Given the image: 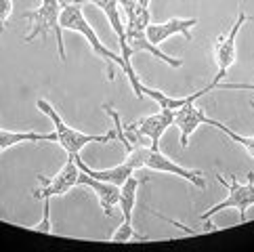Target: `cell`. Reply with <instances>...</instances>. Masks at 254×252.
<instances>
[{
    "label": "cell",
    "mask_w": 254,
    "mask_h": 252,
    "mask_svg": "<svg viewBox=\"0 0 254 252\" xmlns=\"http://www.w3.org/2000/svg\"><path fill=\"white\" fill-rule=\"evenodd\" d=\"M214 88H223V91H252L254 84H244V82H219Z\"/></svg>",
    "instance_id": "d6986e66"
},
{
    "label": "cell",
    "mask_w": 254,
    "mask_h": 252,
    "mask_svg": "<svg viewBox=\"0 0 254 252\" xmlns=\"http://www.w3.org/2000/svg\"><path fill=\"white\" fill-rule=\"evenodd\" d=\"M74 2H78V4L90 2V4H95L97 8H101V11H103V15L107 17V21H110V25H112L114 34L118 36V47H120V55H122V59H124L126 65H128V76H126V80H128V84H130V88H132L134 97L143 99V97H145V93H143V82H141L139 74L134 71L132 61H130L132 53H130V49H128V40H126V23H124V19H122L120 2H118V0H74Z\"/></svg>",
    "instance_id": "5b68a950"
},
{
    "label": "cell",
    "mask_w": 254,
    "mask_h": 252,
    "mask_svg": "<svg viewBox=\"0 0 254 252\" xmlns=\"http://www.w3.org/2000/svg\"><path fill=\"white\" fill-rule=\"evenodd\" d=\"M44 212H42V219L40 223L30 225L28 229L32 231H42V233H53V223H51V197H44Z\"/></svg>",
    "instance_id": "e0dca14e"
},
{
    "label": "cell",
    "mask_w": 254,
    "mask_h": 252,
    "mask_svg": "<svg viewBox=\"0 0 254 252\" xmlns=\"http://www.w3.org/2000/svg\"><path fill=\"white\" fill-rule=\"evenodd\" d=\"M78 177H80V168L76 164L74 156L67 154V160L63 168L55 177H44V175H38V181H40V187L34 189L32 195L36 200H44V197H57V195H65L67 191H71L76 185H78Z\"/></svg>",
    "instance_id": "ba28073f"
},
{
    "label": "cell",
    "mask_w": 254,
    "mask_h": 252,
    "mask_svg": "<svg viewBox=\"0 0 254 252\" xmlns=\"http://www.w3.org/2000/svg\"><path fill=\"white\" fill-rule=\"evenodd\" d=\"M216 179H219V183H223L227 187V197L223 202L210 206L206 212H202L199 214V219L210 221L216 212L233 208V210L240 212V223H246V212H248L250 206H254V173L252 170L248 173V181L246 183H240L235 175H229V181H227L223 175H216Z\"/></svg>",
    "instance_id": "8992f818"
},
{
    "label": "cell",
    "mask_w": 254,
    "mask_h": 252,
    "mask_svg": "<svg viewBox=\"0 0 254 252\" xmlns=\"http://www.w3.org/2000/svg\"><path fill=\"white\" fill-rule=\"evenodd\" d=\"M61 28L63 30H69V32H78L82 38H86L90 51L105 63V71H107V80L114 82L116 80V67H120L126 76H128V65L124 63L120 53H114L112 49H107L105 44L101 42V38L97 36L95 28L88 23L86 15H84V8L82 4L78 2H71V4H63V11H61Z\"/></svg>",
    "instance_id": "6da1fadb"
},
{
    "label": "cell",
    "mask_w": 254,
    "mask_h": 252,
    "mask_svg": "<svg viewBox=\"0 0 254 252\" xmlns=\"http://www.w3.org/2000/svg\"><path fill=\"white\" fill-rule=\"evenodd\" d=\"M110 240H112V242H145V240H149V236H145V233H139L137 229L132 227V223L122 221L120 227L114 231V236H112Z\"/></svg>",
    "instance_id": "2e32d148"
},
{
    "label": "cell",
    "mask_w": 254,
    "mask_h": 252,
    "mask_svg": "<svg viewBox=\"0 0 254 252\" xmlns=\"http://www.w3.org/2000/svg\"><path fill=\"white\" fill-rule=\"evenodd\" d=\"M137 2H139L141 6H145V8H149V2H151V0H137Z\"/></svg>",
    "instance_id": "ffe728a7"
},
{
    "label": "cell",
    "mask_w": 254,
    "mask_h": 252,
    "mask_svg": "<svg viewBox=\"0 0 254 252\" xmlns=\"http://www.w3.org/2000/svg\"><path fill=\"white\" fill-rule=\"evenodd\" d=\"M61 11H63V2L61 0H40V4L34 11H25L21 17L32 23L30 32L23 36V42L30 44L36 38H47L53 32L57 38V53L59 59L65 63V42H63V28H61Z\"/></svg>",
    "instance_id": "7a4b0ae2"
},
{
    "label": "cell",
    "mask_w": 254,
    "mask_h": 252,
    "mask_svg": "<svg viewBox=\"0 0 254 252\" xmlns=\"http://www.w3.org/2000/svg\"><path fill=\"white\" fill-rule=\"evenodd\" d=\"M13 15V0H0V36L4 34Z\"/></svg>",
    "instance_id": "ac0fdd59"
},
{
    "label": "cell",
    "mask_w": 254,
    "mask_h": 252,
    "mask_svg": "<svg viewBox=\"0 0 254 252\" xmlns=\"http://www.w3.org/2000/svg\"><path fill=\"white\" fill-rule=\"evenodd\" d=\"M126 160L132 162L137 170L149 168V170H156V173H166V175L181 177V179H185L187 183L195 185L197 189L206 187V179H204L202 170H191V168L181 166L175 160H170L168 156L162 154L160 149H151L149 145H141L137 149L128 151V154H126Z\"/></svg>",
    "instance_id": "277c9868"
},
{
    "label": "cell",
    "mask_w": 254,
    "mask_h": 252,
    "mask_svg": "<svg viewBox=\"0 0 254 252\" xmlns=\"http://www.w3.org/2000/svg\"><path fill=\"white\" fill-rule=\"evenodd\" d=\"M78 185L93 189L99 204H101L105 217H112L114 208L116 206H120V185H114V183L101 181V179H95V177L82 173V170H80V177H78Z\"/></svg>",
    "instance_id": "8fae6325"
},
{
    "label": "cell",
    "mask_w": 254,
    "mask_h": 252,
    "mask_svg": "<svg viewBox=\"0 0 254 252\" xmlns=\"http://www.w3.org/2000/svg\"><path fill=\"white\" fill-rule=\"evenodd\" d=\"M36 107L44 114V116H49L51 122H53V130L57 132V143L63 147V151L69 156H76L80 154L88 143H110V141H116V130L112 128L110 132H105V134H88V132H82V130H76V128H71V126L65 122L59 116V112L53 107L47 99H36Z\"/></svg>",
    "instance_id": "3957f363"
},
{
    "label": "cell",
    "mask_w": 254,
    "mask_h": 252,
    "mask_svg": "<svg viewBox=\"0 0 254 252\" xmlns=\"http://www.w3.org/2000/svg\"><path fill=\"white\" fill-rule=\"evenodd\" d=\"M246 21H250V15H246V11L240 8L238 17H235V21L231 23V28L214 40L216 76H214V80L210 82L212 91H214L216 84L223 82V78H227V71H229V67L235 63V59H238V36L242 32V25H246Z\"/></svg>",
    "instance_id": "52a82bcc"
},
{
    "label": "cell",
    "mask_w": 254,
    "mask_h": 252,
    "mask_svg": "<svg viewBox=\"0 0 254 252\" xmlns=\"http://www.w3.org/2000/svg\"><path fill=\"white\" fill-rule=\"evenodd\" d=\"M195 25H197L195 17H189V19H185V17H172V19H168L164 23H151L149 21L145 34H147L149 42L156 44V47L164 44L168 38H172V36H183L187 42H191V30Z\"/></svg>",
    "instance_id": "9c48e42d"
},
{
    "label": "cell",
    "mask_w": 254,
    "mask_h": 252,
    "mask_svg": "<svg viewBox=\"0 0 254 252\" xmlns=\"http://www.w3.org/2000/svg\"><path fill=\"white\" fill-rule=\"evenodd\" d=\"M195 101H197V99L185 103L181 110L175 112V124H172V126H177L179 132H181V147H183V149L189 147V139H191V134L202 124H206V120H208L206 112L199 105H195Z\"/></svg>",
    "instance_id": "30bf717a"
},
{
    "label": "cell",
    "mask_w": 254,
    "mask_h": 252,
    "mask_svg": "<svg viewBox=\"0 0 254 252\" xmlns=\"http://www.w3.org/2000/svg\"><path fill=\"white\" fill-rule=\"evenodd\" d=\"M143 183H149V177L141 179L134 173L120 185V208H122L124 221H128V223H132V210H134V204H137V191Z\"/></svg>",
    "instance_id": "5bb4252c"
},
{
    "label": "cell",
    "mask_w": 254,
    "mask_h": 252,
    "mask_svg": "<svg viewBox=\"0 0 254 252\" xmlns=\"http://www.w3.org/2000/svg\"><path fill=\"white\" fill-rule=\"evenodd\" d=\"M206 124H210V126H214V128H219L223 134H227L231 141H235V143H240V145L244 147L250 154V158L254 160V134L252 137H246V134H240V132H235V130H231L229 126H225L223 122H219V120H212L210 116H208V120H206Z\"/></svg>",
    "instance_id": "9a60e30c"
},
{
    "label": "cell",
    "mask_w": 254,
    "mask_h": 252,
    "mask_svg": "<svg viewBox=\"0 0 254 252\" xmlns=\"http://www.w3.org/2000/svg\"><path fill=\"white\" fill-rule=\"evenodd\" d=\"M210 91H212V86L208 84L206 88H202V91H195V93L187 95V97H170V95L158 91V88H151V86H147V84L143 82V93H145V97L153 99V101L160 105V110H166V112H177V110H181V107H183L185 103L193 101V99L204 97L206 93H210Z\"/></svg>",
    "instance_id": "4fadbf2b"
},
{
    "label": "cell",
    "mask_w": 254,
    "mask_h": 252,
    "mask_svg": "<svg viewBox=\"0 0 254 252\" xmlns=\"http://www.w3.org/2000/svg\"><path fill=\"white\" fill-rule=\"evenodd\" d=\"M57 143V132L51 130V132H36V130H28V132H21V130H4L0 128V154L6 149H11L19 143Z\"/></svg>",
    "instance_id": "7c38bea8"
}]
</instances>
